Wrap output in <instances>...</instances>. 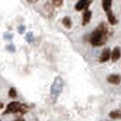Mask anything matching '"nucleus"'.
<instances>
[{
    "label": "nucleus",
    "mask_w": 121,
    "mask_h": 121,
    "mask_svg": "<svg viewBox=\"0 0 121 121\" xmlns=\"http://www.w3.org/2000/svg\"><path fill=\"white\" fill-rule=\"evenodd\" d=\"M108 82L113 85H118L121 82V78L118 75H110L108 77Z\"/></svg>",
    "instance_id": "obj_5"
},
{
    "label": "nucleus",
    "mask_w": 121,
    "mask_h": 121,
    "mask_svg": "<svg viewBox=\"0 0 121 121\" xmlns=\"http://www.w3.org/2000/svg\"><path fill=\"white\" fill-rule=\"evenodd\" d=\"M15 121H25V119H23V118H17V120H15Z\"/></svg>",
    "instance_id": "obj_18"
},
{
    "label": "nucleus",
    "mask_w": 121,
    "mask_h": 121,
    "mask_svg": "<svg viewBox=\"0 0 121 121\" xmlns=\"http://www.w3.org/2000/svg\"><path fill=\"white\" fill-rule=\"evenodd\" d=\"M108 36V28L105 23H101L91 34L89 41L94 47H99L104 45Z\"/></svg>",
    "instance_id": "obj_1"
},
{
    "label": "nucleus",
    "mask_w": 121,
    "mask_h": 121,
    "mask_svg": "<svg viewBox=\"0 0 121 121\" xmlns=\"http://www.w3.org/2000/svg\"><path fill=\"white\" fill-rule=\"evenodd\" d=\"M19 106L20 103L17 102V101H13L11 103H9L6 107L5 112L3 113L4 115H7V114H14V113H17L18 112V109H19Z\"/></svg>",
    "instance_id": "obj_2"
},
{
    "label": "nucleus",
    "mask_w": 121,
    "mask_h": 121,
    "mask_svg": "<svg viewBox=\"0 0 121 121\" xmlns=\"http://www.w3.org/2000/svg\"><path fill=\"white\" fill-rule=\"evenodd\" d=\"M52 2L55 6H60L63 4V0H52Z\"/></svg>",
    "instance_id": "obj_14"
},
{
    "label": "nucleus",
    "mask_w": 121,
    "mask_h": 121,
    "mask_svg": "<svg viewBox=\"0 0 121 121\" xmlns=\"http://www.w3.org/2000/svg\"><path fill=\"white\" fill-rule=\"evenodd\" d=\"M120 56H121V50H120V48H118V47L115 48L114 50L112 51V53H110V58H111V60L113 61V62L117 61L120 58Z\"/></svg>",
    "instance_id": "obj_4"
},
{
    "label": "nucleus",
    "mask_w": 121,
    "mask_h": 121,
    "mask_svg": "<svg viewBox=\"0 0 121 121\" xmlns=\"http://www.w3.org/2000/svg\"><path fill=\"white\" fill-rule=\"evenodd\" d=\"M107 14H108V21L109 23L111 25H115L117 24V18H116V17L114 16V14L111 12V10L110 11H108V12H107Z\"/></svg>",
    "instance_id": "obj_10"
},
{
    "label": "nucleus",
    "mask_w": 121,
    "mask_h": 121,
    "mask_svg": "<svg viewBox=\"0 0 121 121\" xmlns=\"http://www.w3.org/2000/svg\"><path fill=\"white\" fill-rule=\"evenodd\" d=\"M26 39L28 40V42H29V40L32 39V35H31V33H28V34H27V36H26Z\"/></svg>",
    "instance_id": "obj_15"
},
{
    "label": "nucleus",
    "mask_w": 121,
    "mask_h": 121,
    "mask_svg": "<svg viewBox=\"0 0 121 121\" xmlns=\"http://www.w3.org/2000/svg\"><path fill=\"white\" fill-rule=\"evenodd\" d=\"M28 110H29V108H28L27 105H26V104H20L19 109H18V112H19L20 114L24 115V114L28 112Z\"/></svg>",
    "instance_id": "obj_11"
},
{
    "label": "nucleus",
    "mask_w": 121,
    "mask_h": 121,
    "mask_svg": "<svg viewBox=\"0 0 121 121\" xmlns=\"http://www.w3.org/2000/svg\"><path fill=\"white\" fill-rule=\"evenodd\" d=\"M111 3L112 0H102V6L105 12H108L111 9Z\"/></svg>",
    "instance_id": "obj_8"
},
{
    "label": "nucleus",
    "mask_w": 121,
    "mask_h": 121,
    "mask_svg": "<svg viewBox=\"0 0 121 121\" xmlns=\"http://www.w3.org/2000/svg\"><path fill=\"white\" fill-rule=\"evenodd\" d=\"M109 58H110V50H109V48H105L101 53L99 61L101 63H104V62H107Z\"/></svg>",
    "instance_id": "obj_6"
},
{
    "label": "nucleus",
    "mask_w": 121,
    "mask_h": 121,
    "mask_svg": "<svg viewBox=\"0 0 121 121\" xmlns=\"http://www.w3.org/2000/svg\"><path fill=\"white\" fill-rule=\"evenodd\" d=\"M91 17H92V13L89 10H86L84 15H83V20H82V25L83 26H86V24L89 23L91 19Z\"/></svg>",
    "instance_id": "obj_7"
},
{
    "label": "nucleus",
    "mask_w": 121,
    "mask_h": 121,
    "mask_svg": "<svg viewBox=\"0 0 121 121\" xmlns=\"http://www.w3.org/2000/svg\"><path fill=\"white\" fill-rule=\"evenodd\" d=\"M62 23H63V25H64L67 28H70V27L72 26V21H71V19L68 17H66L63 18Z\"/></svg>",
    "instance_id": "obj_12"
},
{
    "label": "nucleus",
    "mask_w": 121,
    "mask_h": 121,
    "mask_svg": "<svg viewBox=\"0 0 121 121\" xmlns=\"http://www.w3.org/2000/svg\"><path fill=\"white\" fill-rule=\"evenodd\" d=\"M25 30V27H20L19 28V33H23Z\"/></svg>",
    "instance_id": "obj_16"
},
{
    "label": "nucleus",
    "mask_w": 121,
    "mask_h": 121,
    "mask_svg": "<svg viewBox=\"0 0 121 121\" xmlns=\"http://www.w3.org/2000/svg\"><path fill=\"white\" fill-rule=\"evenodd\" d=\"M29 3H35V2H36L37 0H27Z\"/></svg>",
    "instance_id": "obj_17"
},
{
    "label": "nucleus",
    "mask_w": 121,
    "mask_h": 121,
    "mask_svg": "<svg viewBox=\"0 0 121 121\" xmlns=\"http://www.w3.org/2000/svg\"><path fill=\"white\" fill-rule=\"evenodd\" d=\"M2 108H3V103H2V102H0V109Z\"/></svg>",
    "instance_id": "obj_19"
},
{
    "label": "nucleus",
    "mask_w": 121,
    "mask_h": 121,
    "mask_svg": "<svg viewBox=\"0 0 121 121\" xmlns=\"http://www.w3.org/2000/svg\"><path fill=\"white\" fill-rule=\"evenodd\" d=\"M89 5H90V1H89V0H79L78 2L77 3L75 8H76L78 11H81V10H83V9H86Z\"/></svg>",
    "instance_id": "obj_3"
},
{
    "label": "nucleus",
    "mask_w": 121,
    "mask_h": 121,
    "mask_svg": "<svg viewBox=\"0 0 121 121\" xmlns=\"http://www.w3.org/2000/svg\"><path fill=\"white\" fill-rule=\"evenodd\" d=\"M109 117L113 119H119L121 118V110H114L109 113Z\"/></svg>",
    "instance_id": "obj_9"
},
{
    "label": "nucleus",
    "mask_w": 121,
    "mask_h": 121,
    "mask_svg": "<svg viewBox=\"0 0 121 121\" xmlns=\"http://www.w3.org/2000/svg\"><path fill=\"white\" fill-rule=\"evenodd\" d=\"M8 95H9V97H12V98H15V97H17V91H16V89H15L14 87H11V88L9 89Z\"/></svg>",
    "instance_id": "obj_13"
}]
</instances>
